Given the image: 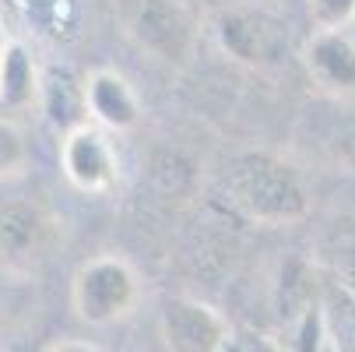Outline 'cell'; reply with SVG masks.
Listing matches in <instances>:
<instances>
[{
  "mask_svg": "<svg viewBox=\"0 0 355 352\" xmlns=\"http://www.w3.org/2000/svg\"><path fill=\"white\" fill-rule=\"evenodd\" d=\"M310 78L338 103H355V42L345 32H313L306 42Z\"/></svg>",
  "mask_w": 355,
  "mask_h": 352,
  "instance_id": "ba28073f",
  "label": "cell"
},
{
  "mask_svg": "<svg viewBox=\"0 0 355 352\" xmlns=\"http://www.w3.org/2000/svg\"><path fill=\"white\" fill-rule=\"evenodd\" d=\"M169 352H225L232 335L218 310L190 296H169L159 314Z\"/></svg>",
  "mask_w": 355,
  "mask_h": 352,
  "instance_id": "5b68a950",
  "label": "cell"
},
{
  "mask_svg": "<svg viewBox=\"0 0 355 352\" xmlns=\"http://www.w3.org/2000/svg\"><path fill=\"white\" fill-rule=\"evenodd\" d=\"M225 4H264L268 8V0H225Z\"/></svg>",
  "mask_w": 355,
  "mask_h": 352,
  "instance_id": "d6986e66",
  "label": "cell"
},
{
  "mask_svg": "<svg viewBox=\"0 0 355 352\" xmlns=\"http://www.w3.org/2000/svg\"><path fill=\"white\" fill-rule=\"evenodd\" d=\"M25 162H28V141L21 127L8 117H0V180L21 173Z\"/></svg>",
  "mask_w": 355,
  "mask_h": 352,
  "instance_id": "5bb4252c",
  "label": "cell"
},
{
  "mask_svg": "<svg viewBox=\"0 0 355 352\" xmlns=\"http://www.w3.org/2000/svg\"><path fill=\"white\" fill-rule=\"evenodd\" d=\"M74 310L85 324L106 328L123 321L137 303V275L123 258H95L81 265L71 285Z\"/></svg>",
  "mask_w": 355,
  "mask_h": 352,
  "instance_id": "277c9868",
  "label": "cell"
},
{
  "mask_svg": "<svg viewBox=\"0 0 355 352\" xmlns=\"http://www.w3.org/2000/svg\"><path fill=\"white\" fill-rule=\"evenodd\" d=\"M236 352H292V349L268 335H243V338H236Z\"/></svg>",
  "mask_w": 355,
  "mask_h": 352,
  "instance_id": "2e32d148",
  "label": "cell"
},
{
  "mask_svg": "<svg viewBox=\"0 0 355 352\" xmlns=\"http://www.w3.org/2000/svg\"><path fill=\"white\" fill-rule=\"evenodd\" d=\"M39 106L49 120V127H57L64 137L88 120V92L85 81L71 67H49L42 71V88H39Z\"/></svg>",
  "mask_w": 355,
  "mask_h": 352,
  "instance_id": "9c48e42d",
  "label": "cell"
},
{
  "mask_svg": "<svg viewBox=\"0 0 355 352\" xmlns=\"http://www.w3.org/2000/svg\"><path fill=\"white\" fill-rule=\"evenodd\" d=\"M211 28L218 46L246 67H278L292 53L288 22L264 4H225Z\"/></svg>",
  "mask_w": 355,
  "mask_h": 352,
  "instance_id": "7a4b0ae2",
  "label": "cell"
},
{
  "mask_svg": "<svg viewBox=\"0 0 355 352\" xmlns=\"http://www.w3.org/2000/svg\"><path fill=\"white\" fill-rule=\"evenodd\" d=\"M60 166L64 176L85 194H106L116 183V156L103 131L78 127L60 141Z\"/></svg>",
  "mask_w": 355,
  "mask_h": 352,
  "instance_id": "8992f818",
  "label": "cell"
},
{
  "mask_svg": "<svg viewBox=\"0 0 355 352\" xmlns=\"http://www.w3.org/2000/svg\"><path fill=\"white\" fill-rule=\"evenodd\" d=\"M127 32L144 53L169 67H187L197 49V18L183 0H134Z\"/></svg>",
  "mask_w": 355,
  "mask_h": 352,
  "instance_id": "3957f363",
  "label": "cell"
},
{
  "mask_svg": "<svg viewBox=\"0 0 355 352\" xmlns=\"http://www.w3.org/2000/svg\"><path fill=\"white\" fill-rule=\"evenodd\" d=\"M57 222L39 201L32 197H11L0 201V254L11 261L35 258L53 243Z\"/></svg>",
  "mask_w": 355,
  "mask_h": 352,
  "instance_id": "52a82bcc",
  "label": "cell"
},
{
  "mask_svg": "<svg viewBox=\"0 0 355 352\" xmlns=\"http://www.w3.org/2000/svg\"><path fill=\"white\" fill-rule=\"evenodd\" d=\"M320 317L327 352H355V292L320 271Z\"/></svg>",
  "mask_w": 355,
  "mask_h": 352,
  "instance_id": "8fae6325",
  "label": "cell"
},
{
  "mask_svg": "<svg viewBox=\"0 0 355 352\" xmlns=\"http://www.w3.org/2000/svg\"><path fill=\"white\" fill-rule=\"evenodd\" d=\"M11 46V39H8V28H4V22H0V57H4V49Z\"/></svg>",
  "mask_w": 355,
  "mask_h": 352,
  "instance_id": "ac0fdd59",
  "label": "cell"
},
{
  "mask_svg": "<svg viewBox=\"0 0 355 352\" xmlns=\"http://www.w3.org/2000/svg\"><path fill=\"white\" fill-rule=\"evenodd\" d=\"M88 92V117L110 131H130L141 120V103L134 88L116 71H95L85 81Z\"/></svg>",
  "mask_w": 355,
  "mask_h": 352,
  "instance_id": "30bf717a",
  "label": "cell"
},
{
  "mask_svg": "<svg viewBox=\"0 0 355 352\" xmlns=\"http://www.w3.org/2000/svg\"><path fill=\"white\" fill-rule=\"evenodd\" d=\"M46 352H103V349L88 345V342H57V345H49Z\"/></svg>",
  "mask_w": 355,
  "mask_h": 352,
  "instance_id": "e0dca14e",
  "label": "cell"
},
{
  "mask_svg": "<svg viewBox=\"0 0 355 352\" xmlns=\"http://www.w3.org/2000/svg\"><path fill=\"white\" fill-rule=\"evenodd\" d=\"M39 88H42V74L28 53V46L11 39V46L0 57V110H25L39 103Z\"/></svg>",
  "mask_w": 355,
  "mask_h": 352,
  "instance_id": "7c38bea8",
  "label": "cell"
},
{
  "mask_svg": "<svg viewBox=\"0 0 355 352\" xmlns=\"http://www.w3.org/2000/svg\"><path fill=\"white\" fill-rule=\"evenodd\" d=\"M310 18L317 32H341L355 18V0H310Z\"/></svg>",
  "mask_w": 355,
  "mask_h": 352,
  "instance_id": "9a60e30c",
  "label": "cell"
},
{
  "mask_svg": "<svg viewBox=\"0 0 355 352\" xmlns=\"http://www.w3.org/2000/svg\"><path fill=\"white\" fill-rule=\"evenodd\" d=\"M222 190L229 205L261 226H292L310 212L299 169L271 152H246L225 166Z\"/></svg>",
  "mask_w": 355,
  "mask_h": 352,
  "instance_id": "6da1fadb",
  "label": "cell"
},
{
  "mask_svg": "<svg viewBox=\"0 0 355 352\" xmlns=\"http://www.w3.org/2000/svg\"><path fill=\"white\" fill-rule=\"evenodd\" d=\"M324 271L355 292V219H338L320 240Z\"/></svg>",
  "mask_w": 355,
  "mask_h": 352,
  "instance_id": "4fadbf2b",
  "label": "cell"
}]
</instances>
